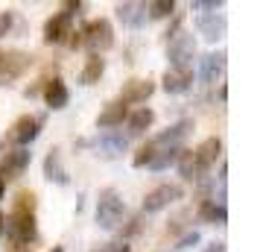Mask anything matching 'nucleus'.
Instances as JSON below:
<instances>
[{"mask_svg":"<svg viewBox=\"0 0 260 252\" xmlns=\"http://www.w3.org/2000/svg\"><path fill=\"white\" fill-rule=\"evenodd\" d=\"M184 197V191H181V185H158V188H152V191L143 197V211L146 214H155V211H161V208H167V205L178 203Z\"/></svg>","mask_w":260,"mask_h":252,"instance_id":"5","label":"nucleus"},{"mask_svg":"<svg viewBox=\"0 0 260 252\" xmlns=\"http://www.w3.org/2000/svg\"><path fill=\"white\" fill-rule=\"evenodd\" d=\"M126 147H129V138L117 129H108V132L100 135V150L106 156H120V153H126Z\"/></svg>","mask_w":260,"mask_h":252,"instance_id":"21","label":"nucleus"},{"mask_svg":"<svg viewBox=\"0 0 260 252\" xmlns=\"http://www.w3.org/2000/svg\"><path fill=\"white\" fill-rule=\"evenodd\" d=\"M0 200H3V179H0Z\"/></svg>","mask_w":260,"mask_h":252,"instance_id":"35","label":"nucleus"},{"mask_svg":"<svg viewBox=\"0 0 260 252\" xmlns=\"http://www.w3.org/2000/svg\"><path fill=\"white\" fill-rule=\"evenodd\" d=\"M103 252H129V243L126 240H117V243H108Z\"/></svg>","mask_w":260,"mask_h":252,"instance_id":"30","label":"nucleus"},{"mask_svg":"<svg viewBox=\"0 0 260 252\" xmlns=\"http://www.w3.org/2000/svg\"><path fill=\"white\" fill-rule=\"evenodd\" d=\"M9 26H12V15H9V12H6V15H0V36H3V33L9 30Z\"/></svg>","mask_w":260,"mask_h":252,"instance_id":"31","label":"nucleus"},{"mask_svg":"<svg viewBox=\"0 0 260 252\" xmlns=\"http://www.w3.org/2000/svg\"><path fill=\"white\" fill-rule=\"evenodd\" d=\"M44 176H47L50 182H56V185H68V170H64V164H61V153L59 150H50L47 158H44Z\"/></svg>","mask_w":260,"mask_h":252,"instance_id":"18","label":"nucleus"},{"mask_svg":"<svg viewBox=\"0 0 260 252\" xmlns=\"http://www.w3.org/2000/svg\"><path fill=\"white\" fill-rule=\"evenodd\" d=\"M117 18L129 26L146 24V3H117Z\"/></svg>","mask_w":260,"mask_h":252,"instance_id":"19","label":"nucleus"},{"mask_svg":"<svg viewBox=\"0 0 260 252\" xmlns=\"http://www.w3.org/2000/svg\"><path fill=\"white\" fill-rule=\"evenodd\" d=\"M82 44L91 50V56H103L106 50H111L114 44V30L108 24L106 18H94V21H88L82 30Z\"/></svg>","mask_w":260,"mask_h":252,"instance_id":"3","label":"nucleus"},{"mask_svg":"<svg viewBox=\"0 0 260 252\" xmlns=\"http://www.w3.org/2000/svg\"><path fill=\"white\" fill-rule=\"evenodd\" d=\"M155 153H158V147H155V141H146V144L135 153V158H132V164L135 167H149L152 164V158H155Z\"/></svg>","mask_w":260,"mask_h":252,"instance_id":"26","label":"nucleus"},{"mask_svg":"<svg viewBox=\"0 0 260 252\" xmlns=\"http://www.w3.org/2000/svg\"><path fill=\"white\" fill-rule=\"evenodd\" d=\"M129 118V106H123L120 100H114V103H108L103 111H100V118H96V126L100 129H117V126H123V120Z\"/></svg>","mask_w":260,"mask_h":252,"instance_id":"11","label":"nucleus"},{"mask_svg":"<svg viewBox=\"0 0 260 252\" xmlns=\"http://www.w3.org/2000/svg\"><path fill=\"white\" fill-rule=\"evenodd\" d=\"M164 91L167 94H181V91H187L190 85H193V68H184V71H170L164 73Z\"/></svg>","mask_w":260,"mask_h":252,"instance_id":"17","label":"nucleus"},{"mask_svg":"<svg viewBox=\"0 0 260 252\" xmlns=\"http://www.w3.org/2000/svg\"><path fill=\"white\" fill-rule=\"evenodd\" d=\"M193 56H196V41H193L190 33H178V36L170 38V44H167V59L173 65V71L190 68Z\"/></svg>","mask_w":260,"mask_h":252,"instance_id":"4","label":"nucleus"},{"mask_svg":"<svg viewBox=\"0 0 260 252\" xmlns=\"http://www.w3.org/2000/svg\"><path fill=\"white\" fill-rule=\"evenodd\" d=\"M146 12H149V18H167L176 12V3L173 0H152V3H146Z\"/></svg>","mask_w":260,"mask_h":252,"instance_id":"27","label":"nucleus"},{"mask_svg":"<svg viewBox=\"0 0 260 252\" xmlns=\"http://www.w3.org/2000/svg\"><path fill=\"white\" fill-rule=\"evenodd\" d=\"M38 132H41V118H32V115H24V118H18L12 123V132H9V138H12L18 147H26L29 141H36Z\"/></svg>","mask_w":260,"mask_h":252,"instance_id":"9","label":"nucleus"},{"mask_svg":"<svg viewBox=\"0 0 260 252\" xmlns=\"http://www.w3.org/2000/svg\"><path fill=\"white\" fill-rule=\"evenodd\" d=\"M50 252H64V249H61V246H53V249H50Z\"/></svg>","mask_w":260,"mask_h":252,"instance_id":"34","label":"nucleus"},{"mask_svg":"<svg viewBox=\"0 0 260 252\" xmlns=\"http://www.w3.org/2000/svg\"><path fill=\"white\" fill-rule=\"evenodd\" d=\"M205 252H225V243H211Z\"/></svg>","mask_w":260,"mask_h":252,"instance_id":"32","label":"nucleus"},{"mask_svg":"<svg viewBox=\"0 0 260 252\" xmlns=\"http://www.w3.org/2000/svg\"><path fill=\"white\" fill-rule=\"evenodd\" d=\"M222 71H225V53L222 50H219V53H205L199 59V79L205 85H211Z\"/></svg>","mask_w":260,"mask_h":252,"instance_id":"13","label":"nucleus"},{"mask_svg":"<svg viewBox=\"0 0 260 252\" xmlns=\"http://www.w3.org/2000/svg\"><path fill=\"white\" fill-rule=\"evenodd\" d=\"M199 220L213 223V226H225V223H228V208H225V203L205 200V203H202V208H199Z\"/></svg>","mask_w":260,"mask_h":252,"instance_id":"20","label":"nucleus"},{"mask_svg":"<svg viewBox=\"0 0 260 252\" xmlns=\"http://www.w3.org/2000/svg\"><path fill=\"white\" fill-rule=\"evenodd\" d=\"M68 36H73V15L71 12L53 15L44 24V41L47 44H61V41H68Z\"/></svg>","mask_w":260,"mask_h":252,"instance_id":"7","label":"nucleus"},{"mask_svg":"<svg viewBox=\"0 0 260 252\" xmlns=\"http://www.w3.org/2000/svg\"><path fill=\"white\" fill-rule=\"evenodd\" d=\"M181 150H184V147H164V150L158 147V153H155V158H152V164H149V167H152V170H167L170 164H176V161H178Z\"/></svg>","mask_w":260,"mask_h":252,"instance_id":"24","label":"nucleus"},{"mask_svg":"<svg viewBox=\"0 0 260 252\" xmlns=\"http://www.w3.org/2000/svg\"><path fill=\"white\" fill-rule=\"evenodd\" d=\"M126 120H129V135H143L155 123V111L149 106H141L138 111H132Z\"/></svg>","mask_w":260,"mask_h":252,"instance_id":"22","label":"nucleus"},{"mask_svg":"<svg viewBox=\"0 0 260 252\" xmlns=\"http://www.w3.org/2000/svg\"><path fill=\"white\" fill-rule=\"evenodd\" d=\"M196 243H199V232H187V235L176 243V252H184V249H190V246H196Z\"/></svg>","mask_w":260,"mask_h":252,"instance_id":"29","label":"nucleus"},{"mask_svg":"<svg viewBox=\"0 0 260 252\" xmlns=\"http://www.w3.org/2000/svg\"><path fill=\"white\" fill-rule=\"evenodd\" d=\"M103 73H106V59H103V56H88L82 73H79V82L82 85H96L100 79H103Z\"/></svg>","mask_w":260,"mask_h":252,"instance_id":"23","label":"nucleus"},{"mask_svg":"<svg viewBox=\"0 0 260 252\" xmlns=\"http://www.w3.org/2000/svg\"><path fill=\"white\" fill-rule=\"evenodd\" d=\"M152 94H155V82H149V79H129V82H123V88H120V103L123 106L146 103Z\"/></svg>","mask_w":260,"mask_h":252,"instance_id":"8","label":"nucleus"},{"mask_svg":"<svg viewBox=\"0 0 260 252\" xmlns=\"http://www.w3.org/2000/svg\"><path fill=\"white\" fill-rule=\"evenodd\" d=\"M6 238L15 243V252H24L21 246H29L36 240V193L21 191L15 197L12 214L6 217Z\"/></svg>","mask_w":260,"mask_h":252,"instance_id":"1","label":"nucleus"},{"mask_svg":"<svg viewBox=\"0 0 260 252\" xmlns=\"http://www.w3.org/2000/svg\"><path fill=\"white\" fill-rule=\"evenodd\" d=\"M3 232H6V217H3V211H0V238H3Z\"/></svg>","mask_w":260,"mask_h":252,"instance_id":"33","label":"nucleus"},{"mask_svg":"<svg viewBox=\"0 0 260 252\" xmlns=\"http://www.w3.org/2000/svg\"><path fill=\"white\" fill-rule=\"evenodd\" d=\"M29 158H32V153L26 150V147H18V150H12L9 156H6V161H3V170H0V179H18L21 173L26 170V164H29Z\"/></svg>","mask_w":260,"mask_h":252,"instance_id":"10","label":"nucleus"},{"mask_svg":"<svg viewBox=\"0 0 260 252\" xmlns=\"http://www.w3.org/2000/svg\"><path fill=\"white\" fill-rule=\"evenodd\" d=\"M225 26H228V21H225L222 12H208L199 18V33L208 41H219L225 36Z\"/></svg>","mask_w":260,"mask_h":252,"instance_id":"14","label":"nucleus"},{"mask_svg":"<svg viewBox=\"0 0 260 252\" xmlns=\"http://www.w3.org/2000/svg\"><path fill=\"white\" fill-rule=\"evenodd\" d=\"M190 6L193 9H202V12L208 15V12H219L222 9V0H193Z\"/></svg>","mask_w":260,"mask_h":252,"instance_id":"28","label":"nucleus"},{"mask_svg":"<svg viewBox=\"0 0 260 252\" xmlns=\"http://www.w3.org/2000/svg\"><path fill=\"white\" fill-rule=\"evenodd\" d=\"M123 211H126V205H123V200H120V193L114 188H106L100 193V200H96V223H100V229L114 232L120 226V220H123Z\"/></svg>","mask_w":260,"mask_h":252,"instance_id":"2","label":"nucleus"},{"mask_svg":"<svg viewBox=\"0 0 260 252\" xmlns=\"http://www.w3.org/2000/svg\"><path fill=\"white\" fill-rule=\"evenodd\" d=\"M0 62H3V50H0Z\"/></svg>","mask_w":260,"mask_h":252,"instance_id":"36","label":"nucleus"},{"mask_svg":"<svg viewBox=\"0 0 260 252\" xmlns=\"http://www.w3.org/2000/svg\"><path fill=\"white\" fill-rule=\"evenodd\" d=\"M26 65H29V56H26V53H21V50L3 53V62H0V76L15 79V76H21V73L26 71Z\"/></svg>","mask_w":260,"mask_h":252,"instance_id":"16","label":"nucleus"},{"mask_svg":"<svg viewBox=\"0 0 260 252\" xmlns=\"http://www.w3.org/2000/svg\"><path fill=\"white\" fill-rule=\"evenodd\" d=\"M190 129H193V120H178V123H173V126H167L164 132L155 138V147H181V141L190 135Z\"/></svg>","mask_w":260,"mask_h":252,"instance_id":"12","label":"nucleus"},{"mask_svg":"<svg viewBox=\"0 0 260 252\" xmlns=\"http://www.w3.org/2000/svg\"><path fill=\"white\" fill-rule=\"evenodd\" d=\"M178 173H181V179H202L199 176V170H196V158H193V150H181V156H178Z\"/></svg>","mask_w":260,"mask_h":252,"instance_id":"25","label":"nucleus"},{"mask_svg":"<svg viewBox=\"0 0 260 252\" xmlns=\"http://www.w3.org/2000/svg\"><path fill=\"white\" fill-rule=\"evenodd\" d=\"M222 153V138H205L196 150H193V158H196V170H199V176H205L208 170L216 164V158Z\"/></svg>","mask_w":260,"mask_h":252,"instance_id":"6","label":"nucleus"},{"mask_svg":"<svg viewBox=\"0 0 260 252\" xmlns=\"http://www.w3.org/2000/svg\"><path fill=\"white\" fill-rule=\"evenodd\" d=\"M44 103H47L50 108H64L68 103H71V91H68V85L61 82V79H50V82H44Z\"/></svg>","mask_w":260,"mask_h":252,"instance_id":"15","label":"nucleus"}]
</instances>
